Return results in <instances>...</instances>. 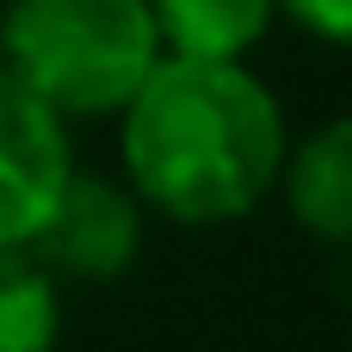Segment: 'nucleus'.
Segmentation results:
<instances>
[{"instance_id": "3", "label": "nucleus", "mask_w": 352, "mask_h": 352, "mask_svg": "<svg viewBox=\"0 0 352 352\" xmlns=\"http://www.w3.org/2000/svg\"><path fill=\"white\" fill-rule=\"evenodd\" d=\"M68 173L62 111L43 105L12 68H0V248L31 241Z\"/></svg>"}, {"instance_id": "6", "label": "nucleus", "mask_w": 352, "mask_h": 352, "mask_svg": "<svg viewBox=\"0 0 352 352\" xmlns=\"http://www.w3.org/2000/svg\"><path fill=\"white\" fill-rule=\"evenodd\" d=\"M155 37L173 43V56H210L241 62L272 25V0H148Z\"/></svg>"}, {"instance_id": "1", "label": "nucleus", "mask_w": 352, "mask_h": 352, "mask_svg": "<svg viewBox=\"0 0 352 352\" xmlns=\"http://www.w3.org/2000/svg\"><path fill=\"white\" fill-rule=\"evenodd\" d=\"M124 111V167L173 223H235L285 167L278 99L241 62L167 56Z\"/></svg>"}, {"instance_id": "7", "label": "nucleus", "mask_w": 352, "mask_h": 352, "mask_svg": "<svg viewBox=\"0 0 352 352\" xmlns=\"http://www.w3.org/2000/svg\"><path fill=\"white\" fill-rule=\"evenodd\" d=\"M50 346H56V285L31 254L0 248V352Z\"/></svg>"}, {"instance_id": "5", "label": "nucleus", "mask_w": 352, "mask_h": 352, "mask_svg": "<svg viewBox=\"0 0 352 352\" xmlns=\"http://www.w3.org/2000/svg\"><path fill=\"white\" fill-rule=\"evenodd\" d=\"M285 198H291V217L322 235V241H340L352 248V118L322 124L285 167Z\"/></svg>"}, {"instance_id": "4", "label": "nucleus", "mask_w": 352, "mask_h": 352, "mask_svg": "<svg viewBox=\"0 0 352 352\" xmlns=\"http://www.w3.org/2000/svg\"><path fill=\"white\" fill-rule=\"evenodd\" d=\"M31 260L43 272H62V278H87V285H105L118 272H130L136 248H142V217L136 204L111 186V179H87V173H68L50 217L31 229Z\"/></svg>"}, {"instance_id": "2", "label": "nucleus", "mask_w": 352, "mask_h": 352, "mask_svg": "<svg viewBox=\"0 0 352 352\" xmlns=\"http://www.w3.org/2000/svg\"><path fill=\"white\" fill-rule=\"evenodd\" d=\"M0 43L12 74L56 111H118L161 62L148 0H12Z\"/></svg>"}, {"instance_id": "8", "label": "nucleus", "mask_w": 352, "mask_h": 352, "mask_svg": "<svg viewBox=\"0 0 352 352\" xmlns=\"http://www.w3.org/2000/svg\"><path fill=\"white\" fill-rule=\"evenodd\" d=\"M303 31L328 37V43H352V0H278Z\"/></svg>"}]
</instances>
